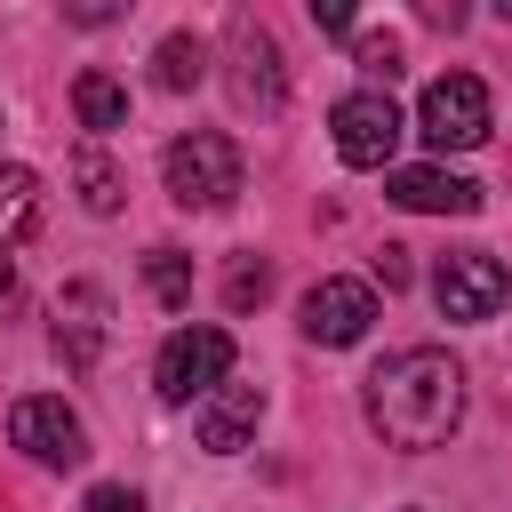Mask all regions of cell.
I'll list each match as a JSON object with an SVG mask.
<instances>
[{
	"mask_svg": "<svg viewBox=\"0 0 512 512\" xmlns=\"http://www.w3.org/2000/svg\"><path fill=\"white\" fill-rule=\"evenodd\" d=\"M152 384H160V400H208L216 384H232V336L224 328H176L168 344H160V360H152Z\"/></svg>",
	"mask_w": 512,
	"mask_h": 512,
	"instance_id": "3957f363",
	"label": "cell"
},
{
	"mask_svg": "<svg viewBox=\"0 0 512 512\" xmlns=\"http://www.w3.org/2000/svg\"><path fill=\"white\" fill-rule=\"evenodd\" d=\"M200 72H208V48H200L192 32H168V40L152 48V80H160V88H192Z\"/></svg>",
	"mask_w": 512,
	"mask_h": 512,
	"instance_id": "2e32d148",
	"label": "cell"
},
{
	"mask_svg": "<svg viewBox=\"0 0 512 512\" xmlns=\"http://www.w3.org/2000/svg\"><path fill=\"white\" fill-rule=\"evenodd\" d=\"M72 112H80V128H128V88L112 80V72H80L72 80Z\"/></svg>",
	"mask_w": 512,
	"mask_h": 512,
	"instance_id": "5bb4252c",
	"label": "cell"
},
{
	"mask_svg": "<svg viewBox=\"0 0 512 512\" xmlns=\"http://www.w3.org/2000/svg\"><path fill=\"white\" fill-rule=\"evenodd\" d=\"M384 200H400L416 216H472L480 208V184L456 176V168H440V160H416V168H392L384 176Z\"/></svg>",
	"mask_w": 512,
	"mask_h": 512,
	"instance_id": "8fae6325",
	"label": "cell"
},
{
	"mask_svg": "<svg viewBox=\"0 0 512 512\" xmlns=\"http://www.w3.org/2000/svg\"><path fill=\"white\" fill-rule=\"evenodd\" d=\"M8 440H16L32 464H48V472H72V464L88 456L80 416H72L64 400H48V392H32V400H16V408H8Z\"/></svg>",
	"mask_w": 512,
	"mask_h": 512,
	"instance_id": "ba28073f",
	"label": "cell"
},
{
	"mask_svg": "<svg viewBox=\"0 0 512 512\" xmlns=\"http://www.w3.org/2000/svg\"><path fill=\"white\" fill-rule=\"evenodd\" d=\"M360 72H368V88H376V80H400V40H392V32H368V40H360Z\"/></svg>",
	"mask_w": 512,
	"mask_h": 512,
	"instance_id": "d6986e66",
	"label": "cell"
},
{
	"mask_svg": "<svg viewBox=\"0 0 512 512\" xmlns=\"http://www.w3.org/2000/svg\"><path fill=\"white\" fill-rule=\"evenodd\" d=\"M144 288H152L168 312H184V304H192V256H184V248H152V256H144Z\"/></svg>",
	"mask_w": 512,
	"mask_h": 512,
	"instance_id": "e0dca14e",
	"label": "cell"
},
{
	"mask_svg": "<svg viewBox=\"0 0 512 512\" xmlns=\"http://www.w3.org/2000/svg\"><path fill=\"white\" fill-rule=\"evenodd\" d=\"M504 16H512V0H504Z\"/></svg>",
	"mask_w": 512,
	"mask_h": 512,
	"instance_id": "cb8c5ba5",
	"label": "cell"
},
{
	"mask_svg": "<svg viewBox=\"0 0 512 512\" xmlns=\"http://www.w3.org/2000/svg\"><path fill=\"white\" fill-rule=\"evenodd\" d=\"M504 288H512V272H504L488 248H456V256H440V272H432L440 320H488V312L504 304Z\"/></svg>",
	"mask_w": 512,
	"mask_h": 512,
	"instance_id": "52a82bcc",
	"label": "cell"
},
{
	"mask_svg": "<svg viewBox=\"0 0 512 512\" xmlns=\"http://www.w3.org/2000/svg\"><path fill=\"white\" fill-rule=\"evenodd\" d=\"M416 136L432 152H472L488 144V88L472 72H440L424 96H416Z\"/></svg>",
	"mask_w": 512,
	"mask_h": 512,
	"instance_id": "277c9868",
	"label": "cell"
},
{
	"mask_svg": "<svg viewBox=\"0 0 512 512\" xmlns=\"http://www.w3.org/2000/svg\"><path fill=\"white\" fill-rule=\"evenodd\" d=\"M376 320V288L368 280H312L304 288V336L312 344H360Z\"/></svg>",
	"mask_w": 512,
	"mask_h": 512,
	"instance_id": "9c48e42d",
	"label": "cell"
},
{
	"mask_svg": "<svg viewBox=\"0 0 512 512\" xmlns=\"http://www.w3.org/2000/svg\"><path fill=\"white\" fill-rule=\"evenodd\" d=\"M328 128H336V160L344 168H392V144H400L408 120H400V104L384 88H352V96H336Z\"/></svg>",
	"mask_w": 512,
	"mask_h": 512,
	"instance_id": "8992f818",
	"label": "cell"
},
{
	"mask_svg": "<svg viewBox=\"0 0 512 512\" xmlns=\"http://www.w3.org/2000/svg\"><path fill=\"white\" fill-rule=\"evenodd\" d=\"M224 80H232V104L240 112H280L288 104V64H280V40L256 24V16H232V40H224Z\"/></svg>",
	"mask_w": 512,
	"mask_h": 512,
	"instance_id": "5b68a950",
	"label": "cell"
},
{
	"mask_svg": "<svg viewBox=\"0 0 512 512\" xmlns=\"http://www.w3.org/2000/svg\"><path fill=\"white\" fill-rule=\"evenodd\" d=\"M72 184H80V208H88V216H112V208H120V168H112L96 144L72 152Z\"/></svg>",
	"mask_w": 512,
	"mask_h": 512,
	"instance_id": "9a60e30c",
	"label": "cell"
},
{
	"mask_svg": "<svg viewBox=\"0 0 512 512\" xmlns=\"http://www.w3.org/2000/svg\"><path fill=\"white\" fill-rule=\"evenodd\" d=\"M16 304V256H0V312Z\"/></svg>",
	"mask_w": 512,
	"mask_h": 512,
	"instance_id": "603a6c76",
	"label": "cell"
},
{
	"mask_svg": "<svg viewBox=\"0 0 512 512\" xmlns=\"http://www.w3.org/2000/svg\"><path fill=\"white\" fill-rule=\"evenodd\" d=\"M376 280H384V288H400V280H408V248H400V240H384V248H376Z\"/></svg>",
	"mask_w": 512,
	"mask_h": 512,
	"instance_id": "44dd1931",
	"label": "cell"
},
{
	"mask_svg": "<svg viewBox=\"0 0 512 512\" xmlns=\"http://www.w3.org/2000/svg\"><path fill=\"white\" fill-rule=\"evenodd\" d=\"M160 184H168L176 208H232L240 200V144L216 136V128H192V136L168 144Z\"/></svg>",
	"mask_w": 512,
	"mask_h": 512,
	"instance_id": "7a4b0ae2",
	"label": "cell"
},
{
	"mask_svg": "<svg viewBox=\"0 0 512 512\" xmlns=\"http://www.w3.org/2000/svg\"><path fill=\"white\" fill-rule=\"evenodd\" d=\"M264 296H272V264L240 256V264L224 272V304H232V312H248V304H264Z\"/></svg>",
	"mask_w": 512,
	"mask_h": 512,
	"instance_id": "ac0fdd59",
	"label": "cell"
},
{
	"mask_svg": "<svg viewBox=\"0 0 512 512\" xmlns=\"http://www.w3.org/2000/svg\"><path fill=\"white\" fill-rule=\"evenodd\" d=\"M40 224V176L24 160H0V256Z\"/></svg>",
	"mask_w": 512,
	"mask_h": 512,
	"instance_id": "4fadbf2b",
	"label": "cell"
},
{
	"mask_svg": "<svg viewBox=\"0 0 512 512\" xmlns=\"http://www.w3.org/2000/svg\"><path fill=\"white\" fill-rule=\"evenodd\" d=\"M80 512H144V496H136V488H120V480H104V488H88V496H80Z\"/></svg>",
	"mask_w": 512,
	"mask_h": 512,
	"instance_id": "ffe728a7",
	"label": "cell"
},
{
	"mask_svg": "<svg viewBox=\"0 0 512 512\" xmlns=\"http://www.w3.org/2000/svg\"><path fill=\"white\" fill-rule=\"evenodd\" d=\"M256 424H264V384H216V392L192 408V432H200L208 456H240V448L256 440Z\"/></svg>",
	"mask_w": 512,
	"mask_h": 512,
	"instance_id": "30bf717a",
	"label": "cell"
},
{
	"mask_svg": "<svg viewBox=\"0 0 512 512\" xmlns=\"http://www.w3.org/2000/svg\"><path fill=\"white\" fill-rule=\"evenodd\" d=\"M368 424L384 432V448H440L456 424H464V368L440 352V344H408L392 360L368 368Z\"/></svg>",
	"mask_w": 512,
	"mask_h": 512,
	"instance_id": "6da1fadb",
	"label": "cell"
},
{
	"mask_svg": "<svg viewBox=\"0 0 512 512\" xmlns=\"http://www.w3.org/2000/svg\"><path fill=\"white\" fill-rule=\"evenodd\" d=\"M0 128H8V112H0Z\"/></svg>",
	"mask_w": 512,
	"mask_h": 512,
	"instance_id": "d4e9b609",
	"label": "cell"
},
{
	"mask_svg": "<svg viewBox=\"0 0 512 512\" xmlns=\"http://www.w3.org/2000/svg\"><path fill=\"white\" fill-rule=\"evenodd\" d=\"M312 24H320V32H336V40H344V32H352V8H344V0H312Z\"/></svg>",
	"mask_w": 512,
	"mask_h": 512,
	"instance_id": "7402d4cb",
	"label": "cell"
},
{
	"mask_svg": "<svg viewBox=\"0 0 512 512\" xmlns=\"http://www.w3.org/2000/svg\"><path fill=\"white\" fill-rule=\"evenodd\" d=\"M104 336H112V296L96 280H72L56 296V352H64V368H96Z\"/></svg>",
	"mask_w": 512,
	"mask_h": 512,
	"instance_id": "7c38bea8",
	"label": "cell"
}]
</instances>
